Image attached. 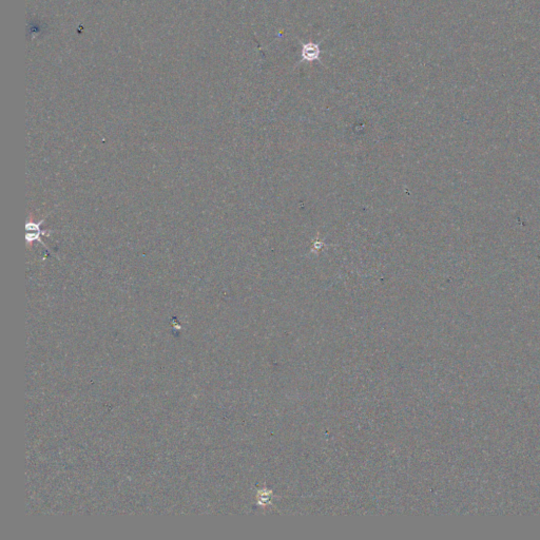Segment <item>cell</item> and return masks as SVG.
<instances>
[{
  "label": "cell",
  "instance_id": "6da1fadb",
  "mask_svg": "<svg viewBox=\"0 0 540 540\" xmlns=\"http://www.w3.org/2000/svg\"><path fill=\"white\" fill-rule=\"evenodd\" d=\"M43 221H40L39 223H35V222H32V221H29L28 224H27V230H28V234H27V239H28V243L29 245L32 244L33 242L35 241H38L39 243H41L43 246H45L43 244V242L41 241L40 236L41 235H44L45 234V231H41L40 230V226L42 224Z\"/></svg>",
  "mask_w": 540,
  "mask_h": 540
},
{
  "label": "cell",
  "instance_id": "7a4b0ae2",
  "mask_svg": "<svg viewBox=\"0 0 540 540\" xmlns=\"http://www.w3.org/2000/svg\"><path fill=\"white\" fill-rule=\"evenodd\" d=\"M319 55H320V47L318 44L313 43V42H308V43L303 44L302 57L303 59H305V61H308V62L316 61V59L319 58Z\"/></svg>",
  "mask_w": 540,
  "mask_h": 540
}]
</instances>
